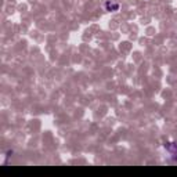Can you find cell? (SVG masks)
Segmentation results:
<instances>
[{"mask_svg":"<svg viewBox=\"0 0 177 177\" xmlns=\"http://www.w3.org/2000/svg\"><path fill=\"white\" fill-rule=\"evenodd\" d=\"M105 7H107V10H109V11H111V10H118V9H119V4H118V3L112 4V3H109V2H108V3L105 4Z\"/></svg>","mask_w":177,"mask_h":177,"instance_id":"6da1fadb","label":"cell"}]
</instances>
